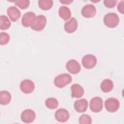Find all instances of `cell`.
I'll return each instance as SVG.
<instances>
[{"label": "cell", "mask_w": 124, "mask_h": 124, "mask_svg": "<svg viewBox=\"0 0 124 124\" xmlns=\"http://www.w3.org/2000/svg\"><path fill=\"white\" fill-rule=\"evenodd\" d=\"M70 115L68 110L64 108H59L55 112V117L56 120L59 122L64 123L68 121Z\"/></svg>", "instance_id": "obj_12"}, {"label": "cell", "mask_w": 124, "mask_h": 124, "mask_svg": "<svg viewBox=\"0 0 124 124\" xmlns=\"http://www.w3.org/2000/svg\"><path fill=\"white\" fill-rule=\"evenodd\" d=\"M60 2L64 4H69L73 2V0H60Z\"/></svg>", "instance_id": "obj_28"}, {"label": "cell", "mask_w": 124, "mask_h": 124, "mask_svg": "<svg viewBox=\"0 0 124 124\" xmlns=\"http://www.w3.org/2000/svg\"><path fill=\"white\" fill-rule=\"evenodd\" d=\"M0 29L1 30H6L11 26V22L6 16L1 15L0 17Z\"/></svg>", "instance_id": "obj_21"}, {"label": "cell", "mask_w": 124, "mask_h": 124, "mask_svg": "<svg viewBox=\"0 0 124 124\" xmlns=\"http://www.w3.org/2000/svg\"><path fill=\"white\" fill-rule=\"evenodd\" d=\"M11 100V95L7 91H1L0 92V104L2 105H6L10 103Z\"/></svg>", "instance_id": "obj_19"}, {"label": "cell", "mask_w": 124, "mask_h": 124, "mask_svg": "<svg viewBox=\"0 0 124 124\" xmlns=\"http://www.w3.org/2000/svg\"><path fill=\"white\" fill-rule=\"evenodd\" d=\"M92 123V118L88 114H83L79 118V123L80 124H91Z\"/></svg>", "instance_id": "obj_23"}, {"label": "cell", "mask_w": 124, "mask_h": 124, "mask_svg": "<svg viewBox=\"0 0 124 124\" xmlns=\"http://www.w3.org/2000/svg\"><path fill=\"white\" fill-rule=\"evenodd\" d=\"M30 1L29 0H19L15 1V3L21 9H25L28 7Z\"/></svg>", "instance_id": "obj_24"}, {"label": "cell", "mask_w": 124, "mask_h": 124, "mask_svg": "<svg viewBox=\"0 0 124 124\" xmlns=\"http://www.w3.org/2000/svg\"><path fill=\"white\" fill-rule=\"evenodd\" d=\"M66 67L68 71L72 74H77L81 70V66L79 63L74 59L70 60L67 62Z\"/></svg>", "instance_id": "obj_9"}, {"label": "cell", "mask_w": 124, "mask_h": 124, "mask_svg": "<svg viewBox=\"0 0 124 124\" xmlns=\"http://www.w3.org/2000/svg\"><path fill=\"white\" fill-rule=\"evenodd\" d=\"M46 23V17L42 15L36 16V19L31 28L35 31H40L44 29Z\"/></svg>", "instance_id": "obj_6"}, {"label": "cell", "mask_w": 124, "mask_h": 124, "mask_svg": "<svg viewBox=\"0 0 124 124\" xmlns=\"http://www.w3.org/2000/svg\"><path fill=\"white\" fill-rule=\"evenodd\" d=\"M38 3L39 7L43 10L50 9L53 5V1L51 0H40Z\"/></svg>", "instance_id": "obj_20"}, {"label": "cell", "mask_w": 124, "mask_h": 124, "mask_svg": "<svg viewBox=\"0 0 124 124\" xmlns=\"http://www.w3.org/2000/svg\"><path fill=\"white\" fill-rule=\"evenodd\" d=\"M105 107L108 111L109 112H115L119 108L120 102L117 99L110 97L105 101Z\"/></svg>", "instance_id": "obj_3"}, {"label": "cell", "mask_w": 124, "mask_h": 124, "mask_svg": "<svg viewBox=\"0 0 124 124\" xmlns=\"http://www.w3.org/2000/svg\"><path fill=\"white\" fill-rule=\"evenodd\" d=\"M7 13L10 19L13 21H16L21 16V12L15 6H10L7 10Z\"/></svg>", "instance_id": "obj_13"}, {"label": "cell", "mask_w": 124, "mask_h": 124, "mask_svg": "<svg viewBox=\"0 0 124 124\" xmlns=\"http://www.w3.org/2000/svg\"><path fill=\"white\" fill-rule=\"evenodd\" d=\"M72 80V77L69 74L63 73L56 77L54 80V83L57 87L62 88L70 83Z\"/></svg>", "instance_id": "obj_1"}, {"label": "cell", "mask_w": 124, "mask_h": 124, "mask_svg": "<svg viewBox=\"0 0 124 124\" xmlns=\"http://www.w3.org/2000/svg\"><path fill=\"white\" fill-rule=\"evenodd\" d=\"M96 10L95 7L90 4H88L83 6L81 10L82 16L86 18H91L93 17L96 14Z\"/></svg>", "instance_id": "obj_11"}, {"label": "cell", "mask_w": 124, "mask_h": 124, "mask_svg": "<svg viewBox=\"0 0 124 124\" xmlns=\"http://www.w3.org/2000/svg\"><path fill=\"white\" fill-rule=\"evenodd\" d=\"M59 16L64 21L68 20L71 16V13L69 8L66 6L60 7L59 10Z\"/></svg>", "instance_id": "obj_17"}, {"label": "cell", "mask_w": 124, "mask_h": 124, "mask_svg": "<svg viewBox=\"0 0 124 124\" xmlns=\"http://www.w3.org/2000/svg\"><path fill=\"white\" fill-rule=\"evenodd\" d=\"M103 100L100 97L96 96L93 98L90 103V109L93 112L101 111L103 109Z\"/></svg>", "instance_id": "obj_5"}, {"label": "cell", "mask_w": 124, "mask_h": 124, "mask_svg": "<svg viewBox=\"0 0 124 124\" xmlns=\"http://www.w3.org/2000/svg\"><path fill=\"white\" fill-rule=\"evenodd\" d=\"M71 96L73 98H80L84 93L83 87L78 84H74L71 87Z\"/></svg>", "instance_id": "obj_16"}, {"label": "cell", "mask_w": 124, "mask_h": 124, "mask_svg": "<svg viewBox=\"0 0 124 124\" xmlns=\"http://www.w3.org/2000/svg\"><path fill=\"white\" fill-rule=\"evenodd\" d=\"M0 44L1 45H6L7 44L10 40L9 35L5 32H1L0 33Z\"/></svg>", "instance_id": "obj_25"}, {"label": "cell", "mask_w": 124, "mask_h": 124, "mask_svg": "<svg viewBox=\"0 0 124 124\" xmlns=\"http://www.w3.org/2000/svg\"><path fill=\"white\" fill-rule=\"evenodd\" d=\"M35 88V85L33 82L29 79H25L22 80L20 84V89L24 93L29 94L32 93Z\"/></svg>", "instance_id": "obj_8"}, {"label": "cell", "mask_w": 124, "mask_h": 124, "mask_svg": "<svg viewBox=\"0 0 124 124\" xmlns=\"http://www.w3.org/2000/svg\"><path fill=\"white\" fill-rule=\"evenodd\" d=\"M101 90L104 93L110 92L113 88V83L110 79H105L102 81L100 85Z\"/></svg>", "instance_id": "obj_18"}, {"label": "cell", "mask_w": 124, "mask_h": 124, "mask_svg": "<svg viewBox=\"0 0 124 124\" xmlns=\"http://www.w3.org/2000/svg\"><path fill=\"white\" fill-rule=\"evenodd\" d=\"M88 106V102L85 99H81L76 100L74 103V108L79 113L84 112L86 111Z\"/></svg>", "instance_id": "obj_15"}, {"label": "cell", "mask_w": 124, "mask_h": 124, "mask_svg": "<svg viewBox=\"0 0 124 124\" xmlns=\"http://www.w3.org/2000/svg\"><path fill=\"white\" fill-rule=\"evenodd\" d=\"M118 10L119 12L122 14L124 13V0H122L119 2L117 6Z\"/></svg>", "instance_id": "obj_27"}, {"label": "cell", "mask_w": 124, "mask_h": 124, "mask_svg": "<svg viewBox=\"0 0 124 124\" xmlns=\"http://www.w3.org/2000/svg\"><path fill=\"white\" fill-rule=\"evenodd\" d=\"M36 18V16L32 12H28L26 13L23 16L21 19V23L23 26L25 27H31L33 24Z\"/></svg>", "instance_id": "obj_7"}, {"label": "cell", "mask_w": 124, "mask_h": 124, "mask_svg": "<svg viewBox=\"0 0 124 124\" xmlns=\"http://www.w3.org/2000/svg\"><path fill=\"white\" fill-rule=\"evenodd\" d=\"M104 5L108 8H112L115 6L117 2V0H105L103 1Z\"/></svg>", "instance_id": "obj_26"}, {"label": "cell", "mask_w": 124, "mask_h": 124, "mask_svg": "<svg viewBox=\"0 0 124 124\" xmlns=\"http://www.w3.org/2000/svg\"><path fill=\"white\" fill-rule=\"evenodd\" d=\"M45 105L47 108L51 109H53L56 108L58 107L59 103L56 98L50 97L46 99L45 101Z\"/></svg>", "instance_id": "obj_22"}, {"label": "cell", "mask_w": 124, "mask_h": 124, "mask_svg": "<svg viewBox=\"0 0 124 124\" xmlns=\"http://www.w3.org/2000/svg\"><path fill=\"white\" fill-rule=\"evenodd\" d=\"M103 21L107 27L109 28H114L118 25L119 18L116 14L109 13L104 16Z\"/></svg>", "instance_id": "obj_2"}, {"label": "cell", "mask_w": 124, "mask_h": 124, "mask_svg": "<svg viewBox=\"0 0 124 124\" xmlns=\"http://www.w3.org/2000/svg\"><path fill=\"white\" fill-rule=\"evenodd\" d=\"M35 112L31 109H26L23 110L21 114V119L25 123H31L35 119Z\"/></svg>", "instance_id": "obj_10"}, {"label": "cell", "mask_w": 124, "mask_h": 124, "mask_svg": "<svg viewBox=\"0 0 124 124\" xmlns=\"http://www.w3.org/2000/svg\"><path fill=\"white\" fill-rule=\"evenodd\" d=\"M78 28V22L74 17H72L68 21L65 23L64 29L65 31L69 33L75 32Z\"/></svg>", "instance_id": "obj_14"}, {"label": "cell", "mask_w": 124, "mask_h": 124, "mask_svg": "<svg viewBox=\"0 0 124 124\" xmlns=\"http://www.w3.org/2000/svg\"><path fill=\"white\" fill-rule=\"evenodd\" d=\"M81 62L84 67L87 69H92L96 64L97 59L92 54H87L82 58Z\"/></svg>", "instance_id": "obj_4"}]
</instances>
